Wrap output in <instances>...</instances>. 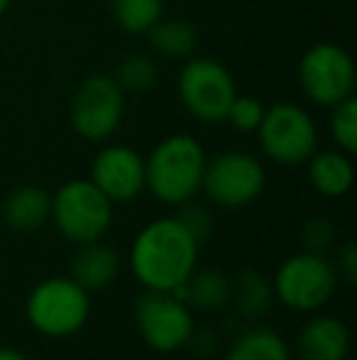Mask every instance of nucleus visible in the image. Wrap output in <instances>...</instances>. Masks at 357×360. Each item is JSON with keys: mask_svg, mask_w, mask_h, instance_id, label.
Returning a JSON list of instances; mask_svg holds the SVG:
<instances>
[{"mask_svg": "<svg viewBox=\"0 0 357 360\" xmlns=\"http://www.w3.org/2000/svg\"><path fill=\"white\" fill-rule=\"evenodd\" d=\"M177 91L189 115L206 125L225 123L230 103L238 96L233 74L213 57H191L179 72Z\"/></svg>", "mask_w": 357, "mask_h": 360, "instance_id": "7", "label": "nucleus"}, {"mask_svg": "<svg viewBox=\"0 0 357 360\" xmlns=\"http://www.w3.org/2000/svg\"><path fill=\"white\" fill-rule=\"evenodd\" d=\"M264 181L267 174L257 157L243 150H228L206 160L201 191L220 209H243L260 199Z\"/></svg>", "mask_w": 357, "mask_h": 360, "instance_id": "8", "label": "nucleus"}, {"mask_svg": "<svg viewBox=\"0 0 357 360\" xmlns=\"http://www.w3.org/2000/svg\"><path fill=\"white\" fill-rule=\"evenodd\" d=\"M274 302V289L264 275L255 270H245L238 280L230 282V304L238 309L240 316L260 319L269 311Z\"/></svg>", "mask_w": 357, "mask_h": 360, "instance_id": "20", "label": "nucleus"}, {"mask_svg": "<svg viewBox=\"0 0 357 360\" xmlns=\"http://www.w3.org/2000/svg\"><path fill=\"white\" fill-rule=\"evenodd\" d=\"M198 243L177 216L157 218L135 236L130 270L152 292H177L198 265Z\"/></svg>", "mask_w": 357, "mask_h": 360, "instance_id": "1", "label": "nucleus"}, {"mask_svg": "<svg viewBox=\"0 0 357 360\" xmlns=\"http://www.w3.org/2000/svg\"><path fill=\"white\" fill-rule=\"evenodd\" d=\"M255 133L260 135L264 157L281 167L306 165L318 150V128L314 118L309 110L289 101H279L264 108V118Z\"/></svg>", "mask_w": 357, "mask_h": 360, "instance_id": "6", "label": "nucleus"}, {"mask_svg": "<svg viewBox=\"0 0 357 360\" xmlns=\"http://www.w3.org/2000/svg\"><path fill=\"white\" fill-rule=\"evenodd\" d=\"M350 331L335 316H314L296 336L299 360H348Z\"/></svg>", "mask_w": 357, "mask_h": 360, "instance_id": "13", "label": "nucleus"}, {"mask_svg": "<svg viewBox=\"0 0 357 360\" xmlns=\"http://www.w3.org/2000/svg\"><path fill=\"white\" fill-rule=\"evenodd\" d=\"M309 181L321 196L340 199L353 189L355 167L350 162V155L340 150H316L309 157Z\"/></svg>", "mask_w": 357, "mask_h": 360, "instance_id": "16", "label": "nucleus"}, {"mask_svg": "<svg viewBox=\"0 0 357 360\" xmlns=\"http://www.w3.org/2000/svg\"><path fill=\"white\" fill-rule=\"evenodd\" d=\"M29 326L47 338H69L86 326L90 294L72 277H49L32 287L25 302Z\"/></svg>", "mask_w": 357, "mask_h": 360, "instance_id": "3", "label": "nucleus"}, {"mask_svg": "<svg viewBox=\"0 0 357 360\" xmlns=\"http://www.w3.org/2000/svg\"><path fill=\"white\" fill-rule=\"evenodd\" d=\"M10 3H13V0H0V18H3V15H5V13H8Z\"/></svg>", "mask_w": 357, "mask_h": 360, "instance_id": "29", "label": "nucleus"}, {"mask_svg": "<svg viewBox=\"0 0 357 360\" xmlns=\"http://www.w3.org/2000/svg\"><path fill=\"white\" fill-rule=\"evenodd\" d=\"M49 214H52V194L34 184L13 189L0 206L5 226L15 233L39 231L49 221Z\"/></svg>", "mask_w": 357, "mask_h": 360, "instance_id": "14", "label": "nucleus"}, {"mask_svg": "<svg viewBox=\"0 0 357 360\" xmlns=\"http://www.w3.org/2000/svg\"><path fill=\"white\" fill-rule=\"evenodd\" d=\"M172 294H177L189 309L220 311L230 304V280L218 270H194L189 280Z\"/></svg>", "mask_w": 357, "mask_h": 360, "instance_id": "17", "label": "nucleus"}, {"mask_svg": "<svg viewBox=\"0 0 357 360\" xmlns=\"http://www.w3.org/2000/svg\"><path fill=\"white\" fill-rule=\"evenodd\" d=\"M159 76V67L149 54H130L120 62L118 72L113 79L125 94H144V91L154 89Z\"/></svg>", "mask_w": 357, "mask_h": 360, "instance_id": "22", "label": "nucleus"}, {"mask_svg": "<svg viewBox=\"0 0 357 360\" xmlns=\"http://www.w3.org/2000/svg\"><path fill=\"white\" fill-rule=\"evenodd\" d=\"M149 44L157 54L169 59H189L198 44V30L189 20H164L159 18L152 27L147 30Z\"/></svg>", "mask_w": 357, "mask_h": 360, "instance_id": "19", "label": "nucleus"}, {"mask_svg": "<svg viewBox=\"0 0 357 360\" xmlns=\"http://www.w3.org/2000/svg\"><path fill=\"white\" fill-rule=\"evenodd\" d=\"M206 160L203 145L194 135H169L144 157V189L167 206L194 201L201 191Z\"/></svg>", "mask_w": 357, "mask_h": 360, "instance_id": "2", "label": "nucleus"}, {"mask_svg": "<svg viewBox=\"0 0 357 360\" xmlns=\"http://www.w3.org/2000/svg\"><path fill=\"white\" fill-rule=\"evenodd\" d=\"M225 360H291V348L274 328L250 326L230 343Z\"/></svg>", "mask_w": 357, "mask_h": 360, "instance_id": "18", "label": "nucleus"}, {"mask_svg": "<svg viewBox=\"0 0 357 360\" xmlns=\"http://www.w3.org/2000/svg\"><path fill=\"white\" fill-rule=\"evenodd\" d=\"M355 62L348 49L333 42H318L299 62V86L311 103L333 108L355 96Z\"/></svg>", "mask_w": 357, "mask_h": 360, "instance_id": "9", "label": "nucleus"}, {"mask_svg": "<svg viewBox=\"0 0 357 360\" xmlns=\"http://www.w3.org/2000/svg\"><path fill=\"white\" fill-rule=\"evenodd\" d=\"M262 118H264V105L255 96L238 94L233 98V103H230L225 123H230L240 133H255L260 128V123H262Z\"/></svg>", "mask_w": 357, "mask_h": 360, "instance_id": "24", "label": "nucleus"}, {"mask_svg": "<svg viewBox=\"0 0 357 360\" xmlns=\"http://www.w3.org/2000/svg\"><path fill=\"white\" fill-rule=\"evenodd\" d=\"M0 360H29L25 353L15 351V348H8V346H0Z\"/></svg>", "mask_w": 357, "mask_h": 360, "instance_id": "28", "label": "nucleus"}, {"mask_svg": "<svg viewBox=\"0 0 357 360\" xmlns=\"http://www.w3.org/2000/svg\"><path fill=\"white\" fill-rule=\"evenodd\" d=\"M301 243L311 252H325L335 243V226L325 216H311L301 226Z\"/></svg>", "mask_w": 357, "mask_h": 360, "instance_id": "25", "label": "nucleus"}, {"mask_svg": "<svg viewBox=\"0 0 357 360\" xmlns=\"http://www.w3.org/2000/svg\"><path fill=\"white\" fill-rule=\"evenodd\" d=\"M335 272H338V280H343L345 285L353 287L357 282V250H355V243H345V245L340 248Z\"/></svg>", "mask_w": 357, "mask_h": 360, "instance_id": "27", "label": "nucleus"}, {"mask_svg": "<svg viewBox=\"0 0 357 360\" xmlns=\"http://www.w3.org/2000/svg\"><path fill=\"white\" fill-rule=\"evenodd\" d=\"M177 218L181 221V226L196 238V243H206L213 233V218H210V211L201 204H194V201H186V204L179 206Z\"/></svg>", "mask_w": 357, "mask_h": 360, "instance_id": "26", "label": "nucleus"}, {"mask_svg": "<svg viewBox=\"0 0 357 360\" xmlns=\"http://www.w3.org/2000/svg\"><path fill=\"white\" fill-rule=\"evenodd\" d=\"M110 13L123 32L147 34V30L162 18L164 0H110Z\"/></svg>", "mask_w": 357, "mask_h": 360, "instance_id": "21", "label": "nucleus"}, {"mask_svg": "<svg viewBox=\"0 0 357 360\" xmlns=\"http://www.w3.org/2000/svg\"><path fill=\"white\" fill-rule=\"evenodd\" d=\"M330 138L335 140L340 152L355 155L357 152V98L343 101L330 108Z\"/></svg>", "mask_w": 357, "mask_h": 360, "instance_id": "23", "label": "nucleus"}, {"mask_svg": "<svg viewBox=\"0 0 357 360\" xmlns=\"http://www.w3.org/2000/svg\"><path fill=\"white\" fill-rule=\"evenodd\" d=\"M135 326L144 346L154 353H177L191 343L196 331L194 311L172 292L144 289L135 302Z\"/></svg>", "mask_w": 357, "mask_h": 360, "instance_id": "11", "label": "nucleus"}, {"mask_svg": "<svg viewBox=\"0 0 357 360\" xmlns=\"http://www.w3.org/2000/svg\"><path fill=\"white\" fill-rule=\"evenodd\" d=\"M120 272V257L103 240L79 245V252L72 260V280L86 292H100L110 287Z\"/></svg>", "mask_w": 357, "mask_h": 360, "instance_id": "15", "label": "nucleus"}, {"mask_svg": "<svg viewBox=\"0 0 357 360\" xmlns=\"http://www.w3.org/2000/svg\"><path fill=\"white\" fill-rule=\"evenodd\" d=\"M125 115V91L113 76L90 74L76 86L69 105V120L79 138L103 143L113 138Z\"/></svg>", "mask_w": 357, "mask_h": 360, "instance_id": "10", "label": "nucleus"}, {"mask_svg": "<svg viewBox=\"0 0 357 360\" xmlns=\"http://www.w3.org/2000/svg\"><path fill=\"white\" fill-rule=\"evenodd\" d=\"M271 289L286 309L311 314L333 299L338 272L323 252L301 250L281 262L271 280Z\"/></svg>", "mask_w": 357, "mask_h": 360, "instance_id": "5", "label": "nucleus"}, {"mask_svg": "<svg viewBox=\"0 0 357 360\" xmlns=\"http://www.w3.org/2000/svg\"><path fill=\"white\" fill-rule=\"evenodd\" d=\"M90 181L110 201H133L144 191V157L128 145H105L90 165Z\"/></svg>", "mask_w": 357, "mask_h": 360, "instance_id": "12", "label": "nucleus"}, {"mask_svg": "<svg viewBox=\"0 0 357 360\" xmlns=\"http://www.w3.org/2000/svg\"><path fill=\"white\" fill-rule=\"evenodd\" d=\"M52 223L74 245L103 240L113 223V201L90 179H72L52 194Z\"/></svg>", "mask_w": 357, "mask_h": 360, "instance_id": "4", "label": "nucleus"}]
</instances>
